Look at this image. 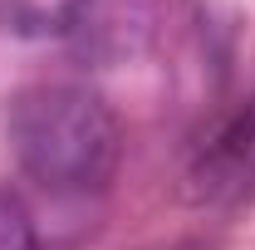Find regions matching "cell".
<instances>
[{
    "label": "cell",
    "mask_w": 255,
    "mask_h": 250,
    "mask_svg": "<svg viewBox=\"0 0 255 250\" xmlns=\"http://www.w3.org/2000/svg\"><path fill=\"white\" fill-rule=\"evenodd\" d=\"M10 152L49 191H98L118 172L123 127L89 84H34L10 103Z\"/></svg>",
    "instance_id": "obj_1"
},
{
    "label": "cell",
    "mask_w": 255,
    "mask_h": 250,
    "mask_svg": "<svg viewBox=\"0 0 255 250\" xmlns=\"http://www.w3.org/2000/svg\"><path fill=\"white\" fill-rule=\"evenodd\" d=\"M177 10H182V0H89L74 25V44L94 64L142 59L147 49L162 44Z\"/></svg>",
    "instance_id": "obj_2"
},
{
    "label": "cell",
    "mask_w": 255,
    "mask_h": 250,
    "mask_svg": "<svg viewBox=\"0 0 255 250\" xmlns=\"http://www.w3.org/2000/svg\"><path fill=\"white\" fill-rule=\"evenodd\" d=\"M191 177L201 196H231L255 182V98L211 137V147L201 152Z\"/></svg>",
    "instance_id": "obj_3"
},
{
    "label": "cell",
    "mask_w": 255,
    "mask_h": 250,
    "mask_svg": "<svg viewBox=\"0 0 255 250\" xmlns=\"http://www.w3.org/2000/svg\"><path fill=\"white\" fill-rule=\"evenodd\" d=\"M89 0H0V34L15 39H64L74 34Z\"/></svg>",
    "instance_id": "obj_4"
},
{
    "label": "cell",
    "mask_w": 255,
    "mask_h": 250,
    "mask_svg": "<svg viewBox=\"0 0 255 250\" xmlns=\"http://www.w3.org/2000/svg\"><path fill=\"white\" fill-rule=\"evenodd\" d=\"M0 250H44L30 211L15 196H5V191H0Z\"/></svg>",
    "instance_id": "obj_5"
}]
</instances>
